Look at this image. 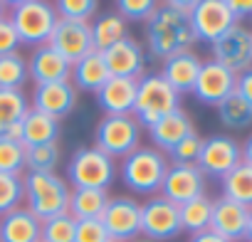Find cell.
Returning a JSON list of instances; mask_svg holds the SVG:
<instances>
[{
    "label": "cell",
    "mask_w": 252,
    "mask_h": 242,
    "mask_svg": "<svg viewBox=\"0 0 252 242\" xmlns=\"http://www.w3.org/2000/svg\"><path fill=\"white\" fill-rule=\"evenodd\" d=\"M156 0H119L114 3V13L124 18V23H149V18L156 13Z\"/></svg>",
    "instance_id": "obj_37"
},
{
    "label": "cell",
    "mask_w": 252,
    "mask_h": 242,
    "mask_svg": "<svg viewBox=\"0 0 252 242\" xmlns=\"http://www.w3.org/2000/svg\"><path fill=\"white\" fill-rule=\"evenodd\" d=\"M23 203V176L0 173V217L20 208Z\"/></svg>",
    "instance_id": "obj_38"
},
{
    "label": "cell",
    "mask_w": 252,
    "mask_h": 242,
    "mask_svg": "<svg viewBox=\"0 0 252 242\" xmlns=\"http://www.w3.org/2000/svg\"><path fill=\"white\" fill-rule=\"evenodd\" d=\"M168 171V158L154 146L136 149L126 158H121V181L136 195H154L161 190V183Z\"/></svg>",
    "instance_id": "obj_4"
},
{
    "label": "cell",
    "mask_w": 252,
    "mask_h": 242,
    "mask_svg": "<svg viewBox=\"0 0 252 242\" xmlns=\"http://www.w3.org/2000/svg\"><path fill=\"white\" fill-rule=\"evenodd\" d=\"M23 136H20V144L25 149H32V146H45V144H57V136H60V121L42 114V111H35L30 109L28 116L23 119Z\"/></svg>",
    "instance_id": "obj_26"
},
{
    "label": "cell",
    "mask_w": 252,
    "mask_h": 242,
    "mask_svg": "<svg viewBox=\"0 0 252 242\" xmlns=\"http://www.w3.org/2000/svg\"><path fill=\"white\" fill-rule=\"evenodd\" d=\"M74 242H109L106 227L101 225L99 217L92 220H77L74 227Z\"/></svg>",
    "instance_id": "obj_40"
},
{
    "label": "cell",
    "mask_w": 252,
    "mask_h": 242,
    "mask_svg": "<svg viewBox=\"0 0 252 242\" xmlns=\"http://www.w3.org/2000/svg\"><path fill=\"white\" fill-rule=\"evenodd\" d=\"M227 5H230V10H232V15H235V20L240 23L242 18H247V15H252V0H227Z\"/></svg>",
    "instance_id": "obj_43"
},
{
    "label": "cell",
    "mask_w": 252,
    "mask_h": 242,
    "mask_svg": "<svg viewBox=\"0 0 252 242\" xmlns=\"http://www.w3.org/2000/svg\"><path fill=\"white\" fill-rule=\"evenodd\" d=\"M158 193L166 200H171L173 205H183L198 195H205V176L195 163H190V166L171 163Z\"/></svg>",
    "instance_id": "obj_13"
},
{
    "label": "cell",
    "mask_w": 252,
    "mask_h": 242,
    "mask_svg": "<svg viewBox=\"0 0 252 242\" xmlns=\"http://www.w3.org/2000/svg\"><path fill=\"white\" fill-rule=\"evenodd\" d=\"M99 220L111 242H134L141 237V203L129 195L109 198Z\"/></svg>",
    "instance_id": "obj_8"
},
{
    "label": "cell",
    "mask_w": 252,
    "mask_h": 242,
    "mask_svg": "<svg viewBox=\"0 0 252 242\" xmlns=\"http://www.w3.org/2000/svg\"><path fill=\"white\" fill-rule=\"evenodd\" d=\"M5 13H8V3H3V0H0V18H5Z\"/></svg>",
    "instance_id": "obj_47"
},
{
    "label": "cell",
    "mask_w": 252,
    "mask_h": 242,
    "mask_svg": "<svg viewBox=\"0 0 252 242\" xmlns=\"http://www.w3.org/2000/svg\"><path fill=\"white\" fill-rule=\"evenodd\" d=\"M20 47V37L13 28V23L5 18H0V57H5V55H15Z\"/></svg>",
    "instance_id": "obj_41"
},
{
    "label": "cell",
    "mask_w": 252,
    "mask_h": 242,
    "mask_svg": "<svg viewBox=\"0 0 252 242\" xmlns=\"http://www.w3.org/2000/svg\"><path fill=\"white\" fill-rule=\"evenodd\" d=\"M109 69H106V62L101 57V52H89L87 57H82L77 64H72V77L69 82L74 84V89L79 91H92L96 94L106 82H109Z\"/></svg>",
    "instance_id": "obj_25"
},
{
    "label": "cell",
    "mask_w": 252,
    "mask_h": 242,
    "mask_svg": "<svg viewBox=\"0 0 252 242\" xmlns=\"http://www.w3.org/2000/svg\"><path fill=\"white\" fill-rule=\"evenodd\" d=\"M237 163H242V146L232 136L215 134V136L203 139V146H200V153L195 161V166L203 171V176L222 178Z\"/></svg>",
    "instance_id": "obj_12"
},
{
    "label": "cell",
    "mask_w": 252,
    "mask_h": 242,
    "mask_svg": "<svg viewBox=\"0 0 252 242\" xmlns=\"http://www.w3.org/2000/svg\"><path fill=\"white\" fill-rule=\"evenodd\" d=\"M245 240L252 242V210H250V217H247V230H245Z\"/></svg>",
    "instance_id": "obj_46"
},
{
    "label": "cell",
    "mask_w": 252,
    "mask_h": 242,
    "mask_svg": "<svg viewBox=\"0 0 252 242\" xmlns=\"http://www.w3.org/2000/svg\"><path fill=\"white\" fill-rule=\"evenodd\" d=\"M28 77L35 82V87L52 84V82H67L72 77V64L60 52H55L50 45H42L28 60Z\"/></svg>",
    "instance_id": "obj_20"
},
{
    "label": "cell",
    "mask_w": 252,
    "mask_h": 242,
    "mask_svg": "<svg viewBox=\"0 0 252 242\" xmlns=\"http://www.w3.org/2000/svg\"><path fill=\"white\" fill-rule=\"evenodd\" d=\"M109 242H111V240H109Z\"/></svg>",
    "instance_id": "obj_49"
},
{
    "label": "cell",
    "mask_w": 252,
    "mask_h": 242,
    "mask_svg": "<svg viewBox=\"0 0 252 242\" xmlns=\"http://www.w3.org/2000/svg\"><path fill=\"white\" fill-rule=\"evenodd\" d=\"M183 230H181L178 205H173L163 195H154L141 205V237L151 242H163L173 240Z\"/></svg>",
    "instance_id": "obj_10"
},
{
    "label": "cell",
    "mask_w": 252,
    "mask_h": 242,
    "mask_svg": "<svg viewBox=\"0 0 252 242\" xmlns=\"http://www.w3.org/2000/svg\"><path fill=\"white\" fill-rule=\"evenodd\" d=\"M8 20L13 23L20 45L37 50L50 42V35L60 18L55 3H47V0H13L8 3Z\"/></svg>",
    "instance_id": "obj_3"
},
{
    "label": "cell",
    "mask_w": 252,
    "mask_h": 242,
    "mask_svg": "<svg viewBox=\"0 0 252 242\" xmlns=\"http://www.w3.org/2000/svg\"><path fill=\"white\" fill-rule=\"evenodd\" d=\"M30 111V99L18 89H0V139L20 141L23 119Z\"/></svg>",
    "instance_id": "obj_23"
},
{
    "label": "cell",
    "mask_w": 252,
    "mask_h": 242,
    "mask_svg": "<svg viewBox=\"0 0 252 242\" xmlns=\"http://www.w3.org/2000/svg\"><path fill=\"white\" fill-rule=\"evenodd\" d=\"M188 242H227L225 237H220V235H215L213 230H205V232H198V235H190V240Z\"/></svg>",
    "instance_id": "obj_44"
},
{
    "label": "cell",
    "mask_w": 252,
    "mask_h": 242,
    "mask_svg": "<svg viewBox=\"0 0 252 242\" xmlns=\"http://www.w3.org/2000/svg\"><path fill=\"white\" fill-rule=\"evenodd\" d=\"M55 52H60L69 64H77L82 57L94 52L92 42V25L89 23H69V20H57L50 42Z\"/></svg>",
    "instance_id": "obj_14"
},
{
    "label": "cell",
    "mask_w": 252,
    "mask_h": 242,
    "mask_svg": "<svg viewBox=\"0 0 252 242\" xmlns=\"http://www.w3.org/2000/svg\"><path fill=\"white\" fill-rule=\"evenodd\" d=\"M94 96L104 116H131L134 99H136V79L109 77V82Z\"/></svg>",
    "instance_id": "obj_19"
},
{
    "label": "cell",
    "mask_w": 252,
    "mask_h": 242,
    "mask_svg": "<svg viewBox=\"0 0 252 242\" xmlns=\"http://www.w3.org/2000/svg\"><path fill=\"white\" fill-rule=\"evenodd\" d=\"M190 25L195 32V40L213 45L218 37H222L232 25H237L227 0H195Z\"/></svg>",
    "instance_id": "obj_11"
},
{
    "label": "cell",
    "mask_w": 252,
    "mask_h": 242,
    "mask_svg": "<svg viewBox=\"0 0 252 242\" xmlns=\"http://www.w3.org/2000/svg\"><path fill=\"white\" fill-rule=\"evenodd\" d=\"M210 215H213V200L208 195H198V198L178 205L181 230H186L190 235L210 230Z\"/></svg>",
    "instance_id": "obj_30"
},
{
    "label": "cell",
    "mask_w": 252,
    "mask_h": 242,
    "mask_svg": "<svg viewBox=\"0 0 252 242\" xmlns=\"http://www.w3.org/2000/svg\"><path fill=\"white\" fill-rule=\"evenodd\" d=\"M109 203L106 190H94V188H72L69 193V205H67V215H72L74 220H92V217H101L104 208Z\"/></svg>",
    "instance_id": "obj_28"
},
{
    "label": "cell",
    "mask_w": 252,
    "mask_h": 242,
    "mask_svg": "<svg viewBox=\"0 0 252 242\" xmlns=\"http://www.w3.org/2000/svg\"><path fill=\"white\" fill-rule=\"evenodd\" d=\"M134 242H151V240H146V237H136Z\"/></svg>",
    "instance_id": "obj_48"
},
{
    "label": "cell",
    "mask_w": 252,
    "mask_h": 242,
    "mask_svg": "<svg viewBox=\"0 0 252 242\" xmlns=\"http://www.w3.org/2000/svg\"><path fill=\"white\" fill-rule=\"evenodd\" d=\"M210 55H213V62L222 64L235 77L247 72L252 67V30H247L240 23L232 25L222 37H218L210 45Z\"/></svg>",
    "instance_id": "obj_9"
},
{
    "label": "cell",
    "mask_w": 252,
    "mask_h": 242,
    "mask_svg": "<svg viewBox=\"0 0 252 242\" xmlns=\"http://www.w3.org/2000/svg\"><path fill=\"white\" fill-rule=\"evenodd\" d=\"M57 18L69 23H89L99 13L96 0H57L55 3Z\"/></svg>",
    "instance_id": "obj_34"
},
{
    "label": "cell",
    "mask_w": 252,
    "mask_h": 242,
    "mask_svg": "<svg viewBox=\"0 0 252 242\" xmlns=\"http://www.w3.org/2000/svg\"><path fill=\"white\" fill-rule=\"evenodd\" d=\"M74 106H77V89H74V84L69 79L35 87L32 101H30V109L42 111V114H47V116H52L57 121L69 116L74 111Z\"/></svg>",
    "instance_id": "obj_17"
},
{
    "label": "cell",
    "mask_w": 252,
    "mask_h": 242,
    "mask_svg": "<svg viewBox=\"0 0 252 242\" xmlns=\"http://www.w3.org/2000/svg\"><path fill=\"white\" fill-rule=\"evenodd\" d=\"M28 79H30L28 77V60L20 52L0 57V89H18V91H23Z\"/></svg>",
    "instance_id": "obj_32"
},
{
    "label": "cell",
    "mask_w": 252,
    "mask_h": 242,
    "mask_svg": "<svg viewBox=\"0 0 252 242\" xmlns=\"http://www.w3.org/2000/svg\"><path fill=\"white\" fill-rule=\"evenodd\" d=\"M220 185H222V198L252 210V166L250 163H237L230 173L220 178Z\"/></svg>",
    "instance_id": "obj_29"
},
{
    "label": "cell",
    "mask_w": 252,
    "mask_h": 242,
    "mask_svg": "<svg viewBox=\"0 0 252 242\" xmlns=\"http://www.w3.org/2000/svg\"><path fill=\"white\" fill-rule=\"evenodd\" d=\"M176 109H181V94L173 91L161 74H144L141 79H136V99L131 116L139 121V126L149 129Z\"/></svg>",
    "instance_id": "obj_5"
},
{
    "label": "cell",
    "mask_w": 252,
    "mask_h": 242,
    "mask_svg": "<svg viewBox=\"0 0 252 242\" xmlns=\"http://www.w3.org/2000/svg\"><path fill=\"white\" fill-rule=\"evenodd\" d=\"M242 163H250L252 166V134L247 136V141L242 146Z\"/></svg>",
    "instance_id": "obj_45"
},
{
    "label": "cell",
    "mask_w": 252,
    "mask_h": 242,
    "mask_svg": "<svg viewBox=\"0 0 252 242\" xmlns=\"http://www.w3.org/2000/svg\"><path fill=\"white\" fill-rule=\"evenodd\" d=\"M74 227L77 220L72 215H57L42 222V237L40 242H74Z\"/></svg>",
    "instance_id": "obj_36"
},
{
    "label": "cell",
    "mask_w": 252,
    "mask_h": 242,
    "mask_svg": "<svg viewBox=\"0 0 252 242\" xmlns=\"http://www.w3.org/2000/svg\"><path fill=\"white\" fill-rule=\"evenodd\" d=\"M116 178V161L94 146L77 149L67 163V183L72 188L106 190Z\"/></svg>",
    "instance_id": "obj_6"
},
{
    "label": "cell",
    "mask_w": 252,
    "mask_h": 242,
    "mask_svg": "<svg viewBox=\"0 0 252 242\" xmlns=\"http://www.w3.org/2000/svg\"><path fill=\"white\" fill-rule=\"evenodd\" d=\"M200 146H203V139L193 131V134H190V136H186L178 146H173V149L168 151V156H171V161H173V163L190 166V163H195V161H198Z\"/></svg>",
    "instance_id": "obj_39"
},
{
    "label": "cell",
    "mask_w": 252,
    "mask_h": 242,
    "mask_svg": "<svg viewBox=\"0 0 252 242\" xmlns=\"http://www.w3.org/2000/svg\"><path fill=\"white\" fill-rule=\"evenodd\" d=\"M235 82H237V77L230 69H225L222 64H218L213 60H208V62H203L190 94H195V99L200 104L218 106L225 96H230L235 91Z\"/></svg>",
    "instance_id": "obj_15"
},
{
    "label": "cell",
    "mask_w": 252,
    "mask_h": 242,
    "mask_svg": "<svg viewBox=\"0 0 252 242\" xmlns=\"http://www.w3.org/2000/svg\"><path fill=\"white\" fill-rule=\"evenodd\" d=\"M57 163H60V146L57 144L25 149V171L28 173H55Z\"/></svg>",
    "instance_id": "obj_33"
},
{
    "label": "cell",
    "mask_w": 252,
    "mask_h": 242,
    "mask_svg": "<svg viewBox=\"0 0 252 242\" xmlns=\"http://www.w3.org/2000/svg\"><path fill=\"white\" fill-rule=\"evenodd\" d=\"M247 217L250 210L242 208L240 203H232L227 198H218L213 200V215H210V230L220 237H225L227 242H237L245 240V230H247Z\"/></svg>",
    "instance_id": "obj_18"
},
{
    "label": "cell",
    "mask_w": 252,
    "mask_h": 242,
    "mask_svg": "<svg viewBox=\"0 0 252 242\" xmlns=\"http://www.w3.org/2000/svg\"><path fill=\"white\" fill-rule=\"evenodd\" d=\"M235 91L252 106V67L242 74H237V82H235Z\"/></svg>",
    "instance_id": "obj_42"
},
{
    "label": "cell",
    "mask_w": 252,
    "mask_h": 242,
    "mask_svg": "<svg viewBox=\"0 0 252 242\" xmlns=\"http://www.w3.org/2000/svg\"><path fill=\"white\" fill-rule=\"evenodd\" d=\"M215 109H218L220 124L225 129H230V131H242V129L252 126V106L237 91H232L230 96H225Z\"/></svg>",
    "instance_id": "obj_31"
},
{
    "label": "cell",
    "mask_w": 252,
    "mask_h": 242,
    "mask_svg": "<svg viewBox=\"0 0 252 242\" xmlns=\"http://www.w3.org/2000/svg\"><path fill=\"white\" fill-rule=\"evenodd\" d=\"M106 69L111 77H124V79H141L144 69H146V52L141 47V42H136L134 37H126L121 42H116L114 47L101 52Z\"/></svg>",
    "instance_id": "obj_16"
},
{
    "label": "cell",
    "mask_w": 252,
    "mask_h": 242,
    "mask_svg": "<svg viewBox=\"0 0 252 242\" xmlns=\"http://www.w3.org/2000/svg\"><path fill=\"white\" fill-rule=\"evenodd\" d=\"M141 126L134 116H104L94 129V149L109 158H126L139 149Z\"/></svg>",
    "instance_id": "obj_7"
},
{
    "label": "cell",
    "mask_w": 252,
    "mask_h": 242,
    "mask_svg": "<svg viewBox=\"0 0 252 242\" xmlns=\"http://www.w3.org/2000/svg\"><path fill=\"white\" fill-rule=\"evenodd\" d=\"M195 32L190 15L173 10L166 3H158L156 13L146 23V47L156 60H168L178 52H186L195 45Z\"/></svg>",
    "instance_id": "obj_1"
},
{
    "label": "cell",
    "mask_w": 252,
    "mask_h": 242,
    "mask_svg": "<svg viewBox=\"0 0 252 242\" xmlns=\"http://www.w3.org/2000/svg\"><path fill=\"white\" fill-rule=\"evenodd\" d=\"M193 131H195V126H193L190 116L183 109H176L168 116H163L161 121H156L154 126H149V139H151L154 149H158L161 153H168L173 146H178Z\"/></svg>",
    "instance_id": "obj_22"
},
{
    "label": "cell",
    "mask_w": 252,
    "mask_h": 242,
    "mask_svg": "<svg viewBox=\"0 0 252 242\" xmlns=\"http://www.w3.org/2000/svg\"><path fill=\"white\" fill-rule=\"evenodd\" d=\"M92 25V42H94V50L96 52H104L109 47H114L116 42L129 37V25L124 23V18L114 10L109 13H101Z\"/></svg>",
    "instance_id": "obj_27"
},
{
    "label": "cell",
    "mask_w": 252,
    "mask_h": 242,
    "mask_svg": "<svg viewBox=\"0 0 252 242\" xmlns=\"http://www.w3.org/2000/svg\"><path fill=\"white\" fill-rule=\"evenodd\" d=\"M0 173L8 176L25 173V146L20 141L0 139Z\"/></svg>",
    "instance_id": "obj_35"
},
{
    "label": "cell",
    "mask_w": 252,
    "mask_h": 242,
    "mask_svg": "<svg viewBox=\"0 0 252 242\" xmlns=\"http://www.w3.org/2000/svg\"><path fill=\"white\" fill-rule=\"evenodd\" d=\"M203 67V60L193 52V50H186V52H178L168 60H163V67H161V77L168 82V87L178 94H190L193 87H195V79H198V72Z\"/></svg>",
    "instance_id": "obj_21"
},
{
    "label": "cell",
    "mask_w": 252,
    "mask_h": 242,
    "mask_svg": "<svg viewBox=\"0 0 252 242\" xmlns=\"http://www.w3.org/2000/svg\"><path fill=\"white\" fill-rule=\"evenodd\" d=\"M69 183L57 173H25L23 176V200L28 210L40 220H50L67 212L69 205Z\"/></svg>",
    "instance_id": "obj_2"
},
{
    "label": "cell",
    "mask_w": 252,
    "mask_h": 242,
    "mask_svg": "<svg viewBox=\"0 0 252 242\" xmlns=\"http://www.w3.org/2000/svg\"><path fill=\"white\" fill-rule=\"evenodd\" d=\"M42 222L28 210L15 208L0 217V242H40Z\"/></svg>",
    "instance_id": "obj_24"
}]
</instances>
